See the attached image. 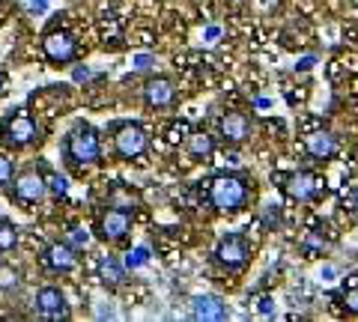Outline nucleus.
<instances>
[{"instance_id": "obj_30", "label": "nucleus", "mask_w": 358, "mask_h": 322, "mask_svg": "<svg viewBox=\"0 0 358 322\" xmlns=\"http://www.w3.org/2000/svg\"><path fill=\"white\" fill-rule=\"evenodd\" d=\"M257 310H260L263 316H275V298H272V295H260V302H257Z\"/></svg>"}, {"instance_id": "obj_36", "label": "nucleus", "mask_w": 358, "mask_h": 322, "mask_svg": "<svg viewBox=\"0 0 358 322\" xmlns=\"http://www.w3.org/2000/svg\"><path fill=\"white\" fill-rule=\"evenodd\" d=\"M0 6H3V3H0Z\"/></svg>"}, {"instance_id": "obj_34", "label": "nucleus", "mask_w": 358, "mask_h": 322, "mask_svg": "<svg viewBox=\"0 0 358 322\" xmlns=\"http://www.w3.org/2000/svg\"><path fill=\"white\" fill-rule=\"evenodd\" d=\"M320 277H326V281H331V277H334V269H331V265H322V272H320Z\"/></svg>"}, {"instance_id": "obj_29", "label": "nucleus", "mask_w": 358, "mask_h": 322, "mask_svg": "<svg viewBox=\"0 0 358 322\" xmlns=\"http://www.w3.org/2000/svg\"><path fill=\"white\" fill-rule=\"evenodd\" d=\"M224 36V30L218 24H206L203 27V45H215V42Z\"/></svg>"}, {"instance_id": "obj_20", "label": "nucleus", "mask_w": 358, "mask_h": 322, "mask_svg": "<svg viewBox=\"0 0 358 322\" xmlns=\"http://www.w3.org/2000/svg\"><path fill=\"white\" fill-rule=\"evenodd\" d=\"M66 242H69L75 251H87L90 245H93V233H90L87 227H81V224H72L69 233H66Z\"/></svg>"}, {"instance_id": "obj_10", "label": "nucleus", "mask_w": 358, "mask_h": 322, "mask_svg": "<svg viewBox=\"0 0 358 322\" xmlns=\"http://www.w3.org/2000/svg\"><path fill=\"white\" fill-rule=\"evenodd\" d=\"M188 316L197 319V322H224L230 316L227 302L215 293H203V295H194L188 302Z\"/></svg>"}, {"instance_id": "obj_4", "label": "nucleus", "mask_w": 358, "mask_h": 322, "mask_svg": "<svg viewBox=\"0 0 358 322\" xmlns=\"http://www.w3.org/2000/svg\"><path fill=\"white\" fill-rule=\"evenodd\" d=\"M251 260V242L242 233H224L215 245V263L227 272H242Z\"/></svg>"}, {"instance_id": "obj_19", "label": "nucleus", "mask_w": 358, "mask_h": 322, "mask_svg": "<svg viewBox=\"0 0 358 322\" xmlns=\"http://www.w3.org/2000/svg\"><path fill=\"white\" fill-rule=\"evenodd\" d=\"M39 164H42V176H45V185H48V194H51V197H57V200L69 194V176L60 173V170H54L45 159H42Z\"/></svg>"}, {"instance_id": "obj_35", "label": "nucleus", "mask_w": 358, "mask_h": 322, "mask_svg": "<svg viewBox=\"0 0 358 322\" xmlns=\"http://www.w3.org/2000/svg\"><path fill=\"white\" fill-rule=\"evenodd\" d=\"M6 93V78H3V72H0V96Z\"/></svg>"}, {"instance_id": "obj_17", "label": "nucleus", "mask_w": 358, "mask_h": 322, "mask_svg": "<svg viewBox=\"0 0 358 322\" xmlns=\"http://www.w3.org/2000/svg\"><path fill=\"white\" fill-rule=\"evenodd\" d=\"M185 152L192 155V159L203 161V159H209V155L215 152V138L206 135V131H192V135L185 138Z\"/></svg>"}, {"instance_id": "obj_31", "label": "nucleus", "mask_w": 358, "mask_h": 322, "mask_svg": "<svg viewBox=\"0 0 358 322\" xmlns=\"http://www.w3.org/2000/svg\"><path fill=\"white\" fill-rule=\"evenodd\" d=\"M313 66H317V57H313V54H308V57L296 60V72H310Z\"/></svg>"}, {"instance_id": "obj_7", "label": "nucleus", "mask_w": 358, "mask_h": 322, "mask_svg": "<svg viewBox=\"0 0 358 322\" xmlns=\"http://www.w3.org/2000/svg\"><path fill=\"white\" fill-rule=\"evenodd\" d=\"M93 233L102 242H108V245H120V242H126V236L131 233V215L105 206V212H99V218H96Z\"/></svg>"}, {"instance_id": "obj_6", "label": "nucleus", "mask_w": 358, "mask_h": 322, "mask_svg": "<svg viewBox=\"0 0 358 322\" xmlns=\"http://www.w3.org/2000/svg\"><path fill=\"white\" fill-rule=\"evenodd\" d=\"M13 194L21 206H36L48 197V185H45V176L36 164L30 168H21L15 176H13Z\"/></svg>"}, {"instance_id": "obj_25", "label": "nucleus", "mask_w": 358, "mask_h": 322, "mask_svg": "<svg viewBox=\"0 0 358 322\" xmlns=\"http://www.w3.org/2000/svg\"><path fill=\"white\" fill-rule=\"evenodd\" d=\"M13 176H15L13 161H9V155H3V152H0V188L13 185Z\"/></svg>"}, {"instance_id": "obj_23", "label": "nucleus", "mask_w": 358, "mask_h": 322, "mask_svg": "<svg viewBox=\"0 0 358 322\" xmlns=\"http://www.w3.org/2000/svg\"><path fill=\"white\" fill-rule=\"evenodd\" d=\"M21 286V272L13 269V265H0V290L3 293H13Z\"/></svg>"}, {"instance_id": "obj_9", "label": "nucleus", "mask_w": 358, "mask_h": 322, "mask_svg": "<svg viewBox=\"0 0 358 322\" xmlns=\"http://www.w3.org/2000/svg\"><path fill=\"white\" fill-rule=\"evenodd\" d=\"M36 314L42 319H51V322H60V319H69L72 310H69V298L60 286H42L36 293Z\"/></svg>"}, {"instance_id": "obj_12", "label": "nucleus", "mask_w": 358, "mask_h": 322, "mask_svg": "<svg viewBox=\"0 0 358 322\" xmlns=\"http://www.w3.org/2000/svg\"><path fill=\"white\" fill-rule=\"evenodd\" d=\"M173 98H176V84L167 75L147 78V84H143V102H147V108L164 110L173 105Z\"/></svg>"}, {"instance_id": "obj_13", "label": "nucleus", "mask_w": 358, "mask_h": 322, "mask_svg": "<svg viewBox=\"0 0 358 322\" xmlns=\"http://www.w3.org/2000/svg\"><path fill=\"white\" fill-rule=\"evenodd\" d=\"M42 265L54 275H69L78 265V251L69 242H51V245L42 251Z\"/></svg>"}, {"instance_id": "obj_5", "label": "nucleus", "mask_w": 358, "mask_h": 322, "mask_svg": "<svg viewBox=\"0 0 358 322\" xmlns=\"http://www.w3.org/2000/svg\"><path fill=\"white\" fill-rule=\"evenodd\" d=\"M150 149V135L141 123H117L114 126V152L117 159L131 161L141 159L143 152Z\"/></svg>"}, {"instance_id": "obj_32", "label": "nucleus", "mask_w": 358, "mask_h": 322, "mask_svg": "<svg viewBox=\"0 0 358 322\" xmlns=\"http://www.w3.org/2000/svg\"><path fill=\"white\" fill-rule=\"evenodd\" d=\"M254 108H257V110H268V108H272V98L257 96V98H254Z\"/></svg>"}, {"instance_id": "obj_8", "label": "nucleus", "mask_w": 358, "mask_h": 322, "mask_svg": "<svg viewBox=\"0 0 358 322\" xmlns=\"http://www.w3.org/2000/svg\"><path fill=\"white\" fill-rule=\"evenodd\" d=\"M284 191L293 200H299V203H308V200H317L320 194H326V182L310 170H296L284 180Z\"/></svg>"}, {"instance_id": "obj_33", "label": "nucleus", "mask_w": 358, "mask_h": 322, "mask_svg": "<svg viewBox=\"0 0 358 322\" xmlns=\"http://www.w3.org/2000/svg\"><path fill=\"white\" fill-rule=\"evenodd\" d=\"M27 6L33 9V13H45V9H48V0H30Z\"/></svg>"}, {"instance_id": "obj_28", "label": "nucleus", "mask_w": 358, "mask_h": 322, "mask_svg": "<svg viewBox=\"0 0 358 322\" xmlns=\"http://www.w3.org/2000/svg\"><path fill=\"white\" fill-rule=\"evenodd\" d=\"M93 69H90V66H75V69H72V81L75 84H87V81H93Z\"/></svg>"}, {"instance_id": "obj_14", "label": "nucleus", "mask_w": 358, "mask_h": 322, "mask_svg": "<svg viewBox=\"0 0 358 322\" xmlns=\"http://www.w3.org/2000/svg\"><path fill=\"white\" fill-rule=\"evenodd\" d=\"M218 131H221V138L227 140V143H245L251 138V131H254V123H251V117L248 114H242V110H227L221 119H218Z\"/></svg>"}, {"instance_id": "obj_16", "label": "nucleus", "mask_w": 358, "mask_h": 322, "mask_svg": "<svg viewBox=\"0 0 358 322\" xmlns=\"http://www.w3.org/2000/svg\"><path fill=\"white\" fill-rule=\"evenodd\" d=\"M126 263H120L117 257H102L99 260V281H102L108 290H120L126 284Z\"/></svg>"}, {"instance_id": "obj_24", "label": "nucleus", "mask_w": 358, "mask_h": 322, "mask_svg": "<svg viewBox=\"0 0 358 322\" xmlns=\"http://www.w3.org/2000/svg\"><path fill=\"white\" fill-rule=\"evenodd\" d=\"M341 305H343L346 314H355V316H358V275L352 277L350 290H346V293L341 295Z\"/></svg>"}, {"instance_id": "obj_15", "label": "nucleus", "mask_w": 358, "mask_h": 322, "mask_svg": "<svg viewBox=\"0 0 358 322\" xmlns=\"http://www.w3.org/2000/svg\"><path fill=\"white\" fill-rule=\"evenodd\" d=\"M305 149H308L310 159L329 161V159H334V155H338L341 143H338V138H334L331 131H313V135L305 138Z\"/></svg>"}, {"instance_id": "obj_22", "label": "nucleus", "mask_w": 358, "mask_h": 322, "mask_svg": "<svg viewBox=\"0 0 358 322\" xmlns=\"http://www.w3.org/2000/svg\"><path fill=\"white\" fill-rule=\"evenodd\" d=\"M150 260H152V251H150L147 245H138V248H131V251L126 254V260H122V263H126L129 272H138V269H143V265H147Z\"/></svg>"}, {"instance_id": "obj_18", "label": "nucleus", "mask_w": 358, "mask_h": 322, "mask_svg": "<svg viewBox=\"0 0 358 322\" xmlns=\"http://www.w3.org/2000/svg\"><path fill=\"white\" fill-rule=\"evenodd\" d=\"M138 203H141L138 194H134L131 188H126V185H114L108 191V206L110 209H120V212H129L131 215L134 209H138Z\"/></svg>"}, {"instance_id": "obj_11", "label": "nucleus", "mask_w": 358, "mask_h": 322, "mask_svg": "<svg viewBox=\"0 0 358 322\" xmlns=\"http://www.w3.org/2000/svg\"><path fill=\"white\" fill-rule=\"evenodd\" d=\"M42 51H45V57H48L51 63H72L78 57V45H75V36L72 33H66V30H51V33H45V39H42Z\"/></svg>"}, {"instance_id": "obj_26", "label": "nucleus", "mask_w": 358, "mask_h": 322, "mask_svg": "<svg viewBox=\"0 0 358 322\" xmlns=\"http://www.w3.org/2000/svg\"><path fill=\"white\" fill-rule=\"evenodd\" d=\"M131 66H134V72H150L155 66V57H152V54H134Z\"/></svg>"}, {"instance_id": "obj_1", "label": "nucleus", "mask_w": 358, "mask_h": 322, "mask_svg": "<svg viewBox=\"0 0 358 322\" xmlns=\"http://www.w3.org/2000/svg\"><path fill=\"white\" fill-rule=\"evenodd\" d=\"M254 197V180L245 173H215L209 182V203L221 215H236Z\"/></svg>"}, {"instance_id": "obj_2", "label": "nucleus", "mask_w": 358, "mask_h": 322, "mask_svg": "<svg viewBox=\"0 0 358 322\" xmlns=\"http://www.w3.org/2000/svg\"><path fill=\"white\" fill-rule=\"evenodd\" d=\"M63 161L69 168H93L102 159V138H99V129L90 123H75L72 131L63 138Z\"/></svg>"}, {"instance_id": "obj_21", "label": "nucleus", "mask_w": 358, "mask_h": 322, "mask_svg": "<svg viewBox=\"0 0 358 322\" xmlns=\"http://www.w3.org/2000/svg\"><path fill=\"white\" fill-rule=\"evenodd\" d=\"M18 245V227L9 218H0V254L13 251Z\"/></svg>"}, {"instance_id": "obj_27", "label": "nucleus", "mask_w": 358, "mask_h": 322, "mask_svg": "<svg viewBox=\"0 0 358 322\" xmlns=\"http://www.w3.org/2000/svg\"><path fill=\"white\" fill-rule=\"evenodd\" d=\"M263 224L268 227V230H272L275 224H281V206H266V212H263Z\"/></svg>"}, {"instance_id": "obj_3", "label": "nucleus", "mask_w": 358, "mask_h": 322, "mask_svg": "<svg viewBox=\"0 0 358 322\" xmlns=\"http://www.w3.org/2000/svg\"><path fill=\"white\" fill-rule=\"evenodd\" d=\"M39 140V126L24 108H15L0 119V143L6 149H27Z\"/></svg>"}]
</instances>
